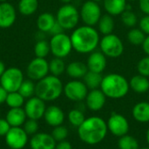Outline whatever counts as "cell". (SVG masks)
I'll return each mask as SVG.
<instances>
[{
	"instance_id": "1",
	"label": "cell",
	"mask_w": 149,
	"mask_h": 149,
	"mask_svg": "<svg viewBox=\"0 0 149 149\" xmlns=\"http://www.w3.org/2000/svg\"><path fill=\"white\" fill-rule=\"evenodd\" d=\"M72 49L81 54H90L100 45V37L99 31L94 26H77L70 35Z\"/></svg>"
},
{
	"instance_id": "2",
	"label": "cell",
	"mask_w": 149,
	"mask_h": 149,
	"mask_svg": "<svg viewBox=\"0 0 149 149\" xmlns=\"http://www.w3.org/2000/svg\"><path fill=\"white\" fill-rule=\"evenodd\" d=\"M108 133L107 121L99 116L86 118L78 127V135L82 142L94 146L105 140Z\"/></svg>"
},
{
	"instance_id": "3",
	"label": "cell",
	"mask_w": 149,
	"mask_h": 149,
	"mask_svg": "<svg viewBox=\"0 0 149 149\" xmlns=\"http://www.w3.org/2000/svg\"><path fill=\"white\" fill-rule=\"evenodd\" d=\"M100 89L107 98L120 100L127 95L130 90L129 81L120 73H108L103 76Z\"/></svg>"
},
{
	"instance_id": "4",
	"label": "cell",
	"mask_w": 149,
	"mask_h": 149,
	"mask_svg": "<svg viewBox=\"0 0 149 149\" xmlns=\"http://www.w3.org/2000/svg\"><path fill=\"white\" fill-rule=\"evenodd\" d=\"M64 85L59 77L47 75L36 83V96L44 101H54L63 93Z\"/></svg>"
},
{
	"instance_id": "5",
	"label": "cell",
	"mask_w": 149,
	"mask_h": 149,
	"mask_svg": "<svg viewBox=\"0 0 149 149\" xmlns=\"http://www.w3.org/2000/svg\"><path fill=\"white\" fill-rule=\"evenodd\" d=\"M80 15L78 8L72 3H64L57 11L56 20L65 31L74 30L79 22Z\"/></svg>"
},
{
	"instance_id": "6",
	"label": "cell",
	"mask_w": 149,
	"mask_h": 149,
	"mask_svg": "<svg viewBox=\"0 0 149 149\" xmlns=\"http://www.w3.org/2000/svg\"><path fill=\"white\" fill-rule=\"evenodd\" d=\"M99 47L107 58H118L122 56L125 50L122 40L114 33L104 35L100 38Z\"/></svg>"
},
{
	"instance_id": "7",
	"label": "cell",
	"mask_w": 149,
	"mask_h": 149,
	"mask_svg": "<svg viewBox=\"0 0 149 149\" xmlns=\"http://www.w3.org/2000/svg\"><path fill=\"white\" fill-rule=\"evenodd\" d=\"M49 45L51 52L55 58H65L73 50L71 38L65 32L52 36Z\"/></svg>"
},
{
	"instance_id": "8",
	"label": "cell",
	"mask_w": 149,
	"mask_h": 149,
	"mask_svg": "<svg viewBox=\"0 0 149 149\" xmlns=\"http://www.w3.org/2000/svg\"><path fill=\"white\" fill-rule=\"evenodd\" d=\"M24 80V73L19 68L9 67L0 77V85L8 93L17 92Z\"/></svg>"
},
{
	"instance_id": "9",
	"label": "cell",
	"mask_w": 149,
	"mask_h": 149,
	"mask_svg": "<svg viewBox=\"0 0 149 149\" xmlns=\"http://www.w3.org/2000/svg\"><path fill=\"white\" fill-rule=\"evenodd\" d=\"M80 19L86 25L95 26L99 23L102 12L99 3L87 0L83 3L79 10Z\"/></svg>"
},
{
	"instance_id": "10",
	"label": "cell",
	"mask_w": 149,
	"mask_h": 149,
	"mask_svg": "<svg viewBox=\"0 0 149 149\" xmlns=\"http://www.w3.org/2000/svg\"><path fill=\"white\" fill-rule=\"evenodd\" d=\"M89 89L83 80L72 79L64 86L63 93L71 101L81 102L86 100Z\"/></svg>"
},
{
	"instance_id": "11",
	"label": "cell",
	"mask_w": 149,
	"mask_h": 149,
	"mask_svg": "<svg viewBox=\"0 0 149 149\" xmlns=\"http://www.w3.org/2000/svg\"><path fill=\"white\" fill-rule=\"evenodd\" d=\"M107 124L108 132L118 138L127 134L129 132V122L127 119L121 113H113L108 118Z\"/></svg>"
},
{
	"instance_id": "12",
	"label": "cell",
	"mask_w": 149,
	"mask_h": 149,
	"mask_svg": "<svg viewBox=\"0 0 149 149\" xmlns=\"http://www.w3.org/2000/svg\"><path fill=\"white\" fill-rule=\"evenodd\" d=\"M49 62L45 58L36 57L28 64L26 73L30 79L38 81L49 75Z\"/></svg>"
},
{
	"instance_id": "13",
	"label": "cell",
	"mask_w": 149,
	"mask_h": 149,
	"mask_svg": "<svg viewBox=\"0 0 149 149\" xmlns=\"http://www.w3.org/2000/svg\"><path fill=\"white\" fill-rule=\"evenodd\" d=\"M5 143L10 149H23L29 142V135L22 127H10L4 136Z\"/></svg>"
},
{
	"instance_id": "14",
	"label": "cell",
	"mask_w": 149,
	"mask_h": 149,
	"mask_svg": "<svg viewBox=\"0 0 149 149\" xmlns=\"http://www.w3.org/2000/svg\"><path fill=\"white\" fill-rule=\"evenodd\" d=\"M46 107H47L45 105V101L36 95L27 99L24 105V109L27 118L36 120H38L44 117Z\"/></svg>"
},
{
	"instance_id": "15",
	"label": "cell",
	"mask_w": 149,
	"mask_h": 149,
	"mask_svg": "<svg viewBox=\"0 0 149 149\" xmlns=\"http://www.w3.org/2000/svg\"><path fill=\"white\" fill-rule=\"evenodd\" d=\"M106 101L107 97L100 88L89 90L85 100L86 107L92 112L100 111L106 105Z\"/></svg>"
},
{
	"instance_id": "16",
	"label": "cell",
	"mask_w": 149,
	"mask_h": 149,
	"mask_svg": "<svg viewBox=\"0 0 149 149\" xmlns=\"http://www.w3.org/2000/svg\"><path fill=\"white\" fill-rule=\"evenodd\" d=\"M57 141L53 139L52 134L47 133H37L32 135L29 141L31 149H55Z\"/></svg>"
},
{
	"instance_id": "17",
	"label": "cell",
	"mask_w": 149,
	"mask_h": 149,
	"mask_svg": "<svg viewBox=\"0 0 149 149\" xmlns=\"http://www.w3.org/2000/svg\"><path fill=\"white\" fill-rule=\"evenodd\" d=\"M107 65V58L100 51L91 52L86 60V66L88 71L102 73Z\"/></svg>"
},
{
	"instance_id": "18",
	"label": "cell",
	"mask_w": 149,
	"mask_h": 149,
	"mask_svg": "<svg viewBox=\"0 0 149 149\" xmlns=\"http://www.w3.org/2000/svg\"><path fill=\"white\" fill-rule=\"evenodd\" d=\"M43 118L47 125H49L50 127H55L63 125L65 119V114L59 107L52 105L46 107V110L45 112Z\"/></svg>"
},
{
	"instance_id": "19",
	"label": "cell",
	"mask_w": 149,
	"mask_h": 149,
	"mask_svg": "<svg viewBox=\"0 0 149 149\" xmlns=\"http://www.w3.org/2000/svg\"><path fill=\"white\" fill-rule=\"evenodd\" d=\"M17 13L13 5L8 2L0 3V28L10 27L16 21Z\"/></svg>"
},
{
	"instance_id": "20",
	"label": "cell",
	"mask_w": 149,
	"mask_h": 149,
	"mask_svg": "<svg viewBox=\"0 0 149 149\" xmlns=\"http://www.w3.org/2000/svg\"><path fill=\"white\" fill-rule=\"evenodd\" d=\"M27 119L28 118L26 116L24 109L22 107L10 108L5 116V120L8 121L11 127H23Z\"/></svg>"
},
{
	"instance_id": "21",
	"label": "cell",
	"mask_w": 149,
	"mask_h": 149,
	"mask_svg": "<svg viewBox=\"0 0 149 149\" xmlns=\"http://www.w3.org/2000/svg\"><path fill=\"white\" fill-rule=\"evenodd\" d=\"M102 2L107 13L113 17L120 16L127 6V0H103Z\"/></svg>"
},
{
	"instance_id": "22",
	"label": "cell",
	"mask_w": 149,
	"mask_h": 149,
	"mask_svg": "<svg viewBox=\"0 0 149 149\" xmlns=\"http://www.w3.org/2000/svg\"><path fill=\"white\" fill-rule=\"evenodd\" d=\"M88 72L86 64L81 61H72L66 65L65 72L72 79H81Z\"/></svg>"
},
{
	"instance_id": "23",
	"label": "cell",
	"mask_w": 149,
	"mask_h": 149,
	"mask_svg": "<svg viewBox=\"0 0 149 149\" xmlns=\"http://www.w3.org/2000/svg\"><path fill=\"white\" fill-rule=\"evenodd\" d=\"M132 116L139 123H148L149 101L136 103L132 109Z\"/></svg>"
},
{
	"instance_id": "24",
	"label": "cell",
	"mask_w": 149,
	"mask_h": 149,
	"mask_svg": "<svg viewBox=\"0 0 149 149\" xmlns=\"http://www.w3.org/2000/svg\"><path fill=\"white\" fill-rule=\"evenodd\" d=\"M129 86L136 93H146L149 91V79L138 73L130 79Z\"/></svg>"
},
{
	"instance_id": "25",
	"label": "cell",
	"mask_w": 149,
	"mask_h": 149,
	"mask_svg": "<svg viewBox=\"0 0 149 149\" xmlns=\"http://www.w3.org/2000/svg\"><path fill=\"white\" fill-rule=\"evenodd\" d=\"M56 22V17L52 13L44 12L40 14L37 18V26L39 31H42L44 33H49Z\"/></svg>"
},
{
	"instance_id": "26",
	"label": "cell",
	"mask_w": 149,
	"mask_h": 149,
	"mask_svg": "<svg viewBox=\"0 0 149 149\" xmlns=\"http://www.w3.org/2000/svg\"><path fill=\"white\" fill-rule=\"evenodd\" d=\"M97 25H98L97 30L103 36L113 33V30L115 27V22H114L113 17L107 13L102 15Z\"/></svg>"
},
{
	"instance_id": "27",
	"label": "cell",
	"mask_w": 149,
	"mask_h": 149,
	"mask_svg": "<svg viewBox=\"0 0 149 149\" xmlns=\"http://www.w3.org/2000/svg\"><path fill=\"white\" fill-rule=\"evenodd\" d=\"M102 79H103L102 73L88 71L82 79L89 90H93L100 87Z\"/></svg>"
},
{
	"instance_id": "28",
	"label": "cell",
	"mask_w": 149,
	"mask_h": 149,
	"mask_svg": "<svg viewBox=\"0 0 149 149\" xmlns=\"http://www.w3.org/2000/svg\"><path fill=\"white\" fill-rule=\"evenodd\" d=\"M38 7V0H20L18 3V10L23 16H31Z\"/></svg>"
},
{
	"instance_id": "29",
	"label": "cell",
	"mask_w": 149,
	"mask_h": 149,
	"mask_svg": "<svg viewBox=\"0 0 149 149\" xmlns=\"http://www.w3.org/2000/svg\"><path fill=\"white\" fill-rule=\"evenodd\" d=\"M146 34L140 29V28H131L127 34V38L128 42L133 45H141L146 38Z\"/></svg>"
},
{
	"instance_id": "30",
	"label": "cell",
	"mask_w": 149,
	"mask_h": 149,
	"mask_svg": "<svg viewBox=\"0 0 149 149\" xmlns=\"http://www.w3.org/2000/svg\"><path fill=\"white\" fill-rule=\"evenodd\" d=\"M65 69L66 65L65 64L64 58L54 57L49 62V72L52 75L59 77L65 72Z\"/></svg>"
},
{
	"instance_id": "31",
	"label": "cell",
	"mask_w": 149,
	"mask_h": 149,
	"mask_svg": "<svg viewBox=\"0 0 149 149\" xmlns=\"http://www.w3.org/2000/svg\"><path fill=\"white\" fill-rule=\"evenodd\" d=\"M5 103L10 108L22 107L25 103V99L19 93L18 91L11 92V93H8Z\"/></svg>"
},
{
	"instance_id": "32",
	"label": "cell",
	"mask_w": 149,
	"mask_h": 149,
	"mask_svg": "<svg viewBox=\"0 0 149 149\" xmlns=\"http://www.w3.org/2000/svg\"><path fill=\"white\" fill-rule=\"evenodd\" d=\"M18 92L24 99H30L36 94V84L30 79H24L20 86Z\"/></svg>"
},
{
	"instance_id": "33",
	"label": "cell",
	"mask_w": 149,
	"mask_h": 149,
	"mask_svg": "<svg viewBox=\"0 0 149 149\" xmlns=\"http://www.w3.org/2000/svg\"><path fill=\"white\" fill-rule=\"evenodd\" d=\"M119 149H139V142L137 139L128 134L119 138L118 141Z\"/></svg>"
},
{
	"instance_id": "34",
	"label": "cell",
	"mask_w": 149,
	"mask_h": 149,
	"mask_svg": "<svg viewBox=\"0 0 149 149\" xmlns=\"http://www.w3.org/2000/svg\"><path fill=\"white\" fill-rule=\"evenodd\" d=\"M67 119H68L69 123L72 126H73V127L78 128L84 122V120H86V117H85L84 113L80 109L74 108V109H72L68 113Z\"/></svg>"
},
{
	"instance_id": "35",
	"label": "cell",
	"mask_w": 149,
	"mask_h": 149,
	"mask_svg": "<svg viewBox=\"0 0 149 149\" xmlns=\"http://www.w3.org/2000/svg\"><path fill=\"white\" fill-rule=\"evenodd\" d=\"M120 17H121V21H122L123 24L126 27L130 28V29L135 27V25L139 23V20H138L136 14L132 10L127 9L120 15Z\"/></svg>"
},
{
	"instance_id": "36",
	"label": "cell",
	"mask_w": 149,
	"mask_h": 149,
	"mask_svg": "<svg viewBox=\"0 0 149 149\" xmlns=\"http://www.w3.org/2000/svg\"><path fill=\"white\" fill-rule=\"evenodd\" d=\"M50 52H51V49H50L49 42H47L45 39L38 40V42L34 46V53L36 57L45 58Z\"/></svg>"
},
{
	"instance_id": "37",
	"label": "cell",
	"mask_w": 149,
	"mask_h": 149,
	"mask_svg": "<svg viewBox=\"0 0 149 149\" xmlns=\"http://www.w3.org/2000/svg\"><path fill=\"white\" fill-rule=\"evenodd\" d=\"M51 134L57 142H59V141L66 140V138L68 137L69 132L66 127H65L64 125H60V126L53 127V130Z\"/></svg>"
},
{
	"instance_id": "38",
	"label": "cell",
	"mask_w": 149,
	"mask_h": 149,
	"mask_svg": "<svg viewBox=\"0 0 149 149\" xmlns=\"http://www.w3.org/2000/svg\"><path fill=\"white\" fill-rule=\"evenodd\" d=\"M23 128L29 136H32L37 133H38L39 125L38 120L32 119H27L24 124L23 125Z\"/></svg>"
},
{
	"instance_id": "39",
	"label": "cell",
	"mask_w": 149,
	"mask_h": 149,
	"mask_svg": "<svg viewBox=\"0 0 149 149\" xmlns=\"http://www.w3.org/2000/svg\"><path fill=\"white\" fill-rule=\"evenodd\" d=\"M138 73L149 78V56L143 57L141 58L137 64Z\"/></svg>"
},
{
	"instance_id": "40",
	"label": "cell",
	"mask_w": 149,
	"mask_h": 149,
	"mask_svg": "<svg viewBox=\"0 0 149 149\" xmlns=\"http://www.w3.org/2000/svg\"><path fill=\"white\" fill-rule=\"evenodd\" d=\"M139 28L146 34L149 35V15H144L139 20Z\"/></svg>"
},
{
	"instance_id": "41",
	"label": "cell",
	"mask_w": 149,
	"mask_h": 149,
	"mask_svg": "<svg viewBox=\"0 0 149 149\" xmlns=\"http://www.w3.org/2000/svg\"><path fill=\"white\" fill-rule=\"evenodd\" d=\"M10 125L8 123V121L5 119H1L0 118V137H4L6 134L9 132L10 129Z\"/></svg>"
},
{
	"instance_id": "42",
	"label": "cell",
	"mask_w": 149,
	"mask_h": 149,
	"mask_svg": "<svg viewBox=\"0 0 149 149\" xmlns=\"http://www.w3.org/2000/svg\"><path fill=\"white\" fill-rule=\"evenodd\" d=\"M139 8L144 15H149V0H138Z\"/></svg>"
},
{
	"instance_id": "43",
	"label": "cell",
	"mask_w": 149,
	"mask_h": 149,
	"mask_svg": "<svg viewBox=\"0 0 149 149\" xmlns=\"http://www.w3.org/2000/svg\"><path fill=\"white\" fill-rule=\"evenodd\" d=\"M64 29L62 28V26L58 23V22H56L55 23V24L52 26V28L51 29V31H50V34L52 35V36H54V35H57V34H59V33H62V32H64Z\"/></svg>"
},
{
	"instance_id": "44",
	"label": "cell",
	"mask_w": 149,
	"mask_h": 149,
	"mask_svg": "<svg viewBox=\"0 0 149 149\" xmlns=\"http://www.w3.org/2000/svg\"><path fill=\"white\" fill-rule=\"evenodd\" d=\"M55 149H72V146L68 141L65 140V141L57 142Z\"/></svg>"
},
{
	"instance_id": "45",
	"label": "cell",
	"mask_w": 149,
	"mask_h": 149,
	"mask_svg": "<svg viewBox=\"0 0 149 149\" xmlns=\"http://www.w3.org/2000/svg\"><path fill=\"white\" fill-rule=\"evenodd\" d=\"M7 94H8V92L0 85V105L5 103Z\"/></svg>"
},
{
	"instance_id": "46",
	"label": "cell",
	"mask_w": 149,
	"mask_h": 149,
	"mask_svg": "<svg viewBox=\"0 0 149 149\" xmlns=\"http://www.w3.org/2000/svg\"><path fill=\"white\" fill-rule=\"evenodd\" d=\"M143 52L146 53L147 56H149V35L146 36V38L143 42V44L141 45Z\"/></svg>"
},
{
	"instance_id": "47",
	"label": "cell",
	"mask_w": 149,
	"mask_h": 149,
	"mask_svg": "<svg viewBox=\"0 0 149 149\" xmlns=\"http://www.w3.org/2000/svg\"><path fill=\"white\" fill-rule=\"evenodd\" d=\"M6 70V67H5V65H4V63L2 61V60H0V77L2 76V74L4 72V71Z\"/></svg>"
},
{
	"instance_id": "48",
	"label": "cell",
	"mask_w": 149,
	"mask_h": 149,
	"mask_svg": "<svg viewBox=\"0 0 149 149\" xmlns=\"http://www.w3.org/2000/svg\"><path fill=\"white\" fill-rule=\"evenodd\" d=\"M146 141H147V143L149 147V127L148 128L147 132H146Z\"/></svg>"
},
{
	"instance_id": "49",
	"label": "cell",
	"mask_w": 149,
	"mask_h": 149,
	"mask_svg": "<svg viewBox=\"0 0 149 149\" xmlns=\"http://www.w3.org/2000/svg\"><path fill=\"white\" fill-rule=\"evenodd\" d=\"M62 3H71V2L72 1V0H60Z\"/></svg>"
},
{
	"instance_id": "50",
	"label": "cell",
	"mask_w": 149,
	"mask_h": 149,
	"mask_svg": "<svg viewBox=\"0 0 149 149\" xmlns=\"http://www.w3.org/2000/svg\"><path fill=\"white\" fill-rule=\"evenodd\" d=\"M93 1H94V2H97V3H100V2H102L103 0H93Z\"/></svg>"
},
{
	"instance_id": "51",
	"label": "cell",
	"mask_w": 149,
	"mask_h": 149,
	"mask_svg": "<svg viewBox=\"0 0 149 149\" xmlns=\"http://www.w3.org/2000/svg\"><path fill=\"white\" fill-rule=\"evenodd\" d=\"M127 2H134V1H137V0H127Z\"/></svg>"
},
{
	"instance_id": "52",
	"label": "cell",
	"mask_w": 149,
	"mask_h": 149,
	"mask_svg": "<svg viewBox=\"0 0 149 149\" xmlns=\"http://www.w3.org/2000/svg\"><path fill=\"white\" fill-rule=\"evenodd\" d=\"M3 2H7V0H0V3H3Z\"/></svg>"
},
{
	"instance_id": "53",
	"label": "cell",
	"mask_w": 149,
	"mask_h": 149,
	"mask_svg": "<svg viewBox=\"0 0 149 149\" xmlns=\"http://www.w3.org/2000/svg\"><path fill=\"white\" fill-rule=\"evenodd\" d=\"M139 149H149V147H148V148H140Z\"/></svg>"
},
{
	"instance_id": "54",
	"label": "cell",
	"mask_w": 149,
	"mask_h": 149,
	"mask_svg": "<svg viewBox=\"0 0 149 149\" xmlns=\"http://www.w3.org/2000/svg\"><path fill=\"white\" fill-rule=\"evenodd\" d=\"M148 101H149V94H148Z\"/></svg>"
}]
</instances>
